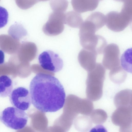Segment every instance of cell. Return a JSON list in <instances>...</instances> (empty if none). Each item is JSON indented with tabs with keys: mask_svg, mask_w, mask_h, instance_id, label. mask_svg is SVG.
<instances>
[{
	"mask_svg": "<svg viewBox=\"0 0 132 132\" xmlns=\"http://www.w3.org/2000/svg\"><path fill=\"white\" fill-rule=\"evenodd\" d=\"M29 92L32 104L42 112H56L64 104V87L57 78L50 74L37 73L30 82Z\"/></svg>",
	"mask_w": 132,
	"mask_h": 132,
	"instance_id": "obj_1",
	"label": "cell"
},
{
	"mask_svg": "<svg viewBox=\"0 0 132 132\" xmlns=\"http://www.w3.org/2000/svg\"><path fill=\"white\" fill-rule=\"evenodd\" d=\"M105 70L100 63H96L95 67L88 72L86 80V94L88 98L96 101L101 97Z\"/></svg>",
	"mask_w": 132,
	"mask_h": 132,
	"instance_id": "obj_2",
	"label": "cell"
},
{
	"mask_svg": "<svg viewBox=\"0 0 132 132\" xmlns=\"http://www.w3.org/2000/svg\"><path fill=\"white\" fill-rule=\"evenodd\" d=\"M123 2L120 12L111 11L105 16V24L109 29L113 31H121L131 22L132 0H126Z\"/></svg>",
	"mask_w": 132,
	"mask_h": 132,
	"instance_id": "obj_3",
	"label": "cell"
},
{
	"mask_svg": "<svg viewBox=\"0 0 132 132\" xmlns=\"http://www.w3.org/2000/svg\"><path fill=\"white\" fill-rule=\"evenodd\" d=\"M28 119V115L24 111L14 106L6 108L0 114L1 122L8 128L16 130L24 128Z\"/></svg>",
	"mask_w": 132,
	"mask_h": 132,
	"instance_id": "obj_4",
	"label": "cell"
},
{
	"mask_svg": "<svg viewBox=\"0 0 132 132\" xmlns=\"http://www.w3.org/2000/svg\"><path fill=\"white\" fill-rule=\"evenodd\" d=\"M117 108L112 115V122L119 127L120 132H131L132 106Z\"/></svg>",
	"mask_w": 132,
	"mask_h": 132,
	"instance_id": "obj_5",
	"label": "cell"
},
{
	"mask_svg": "<svg viewBox=\"0 0 132 132\" xmlns=\"http://www.w3.org/2000/svg\"><path fill=\"white\" fill-rule=\"evenodd\" d=\"M65 16L64 12L53 11L50 14L47 21L43 27L44 32L51 36L61 33L64 29Z\"/></svg>",
	"mask_w": 132,
	"mask_h": 132,
	"instance_id": "obj_6",
	"label": "cell"
},
{
	"mask_svg": "<svg viewBox=\"0 0 132 132\" xmlns=\"http://www.w3.org/2000/svg\"><path fill=\"white\" fill-rule=\"evenodd\" d=\"M38 60L40 65L47 71L56 72L62 68L63 62L59 55L51 50L43 52L39 56Z\"/></svg>",
	"mask_w": 132,
	"mask_h": 132,
	"instance_id": "obj_7",
	"label": "cell"
},
{
	"mask_svg": "<svg viewBox=\"0 0 132 132\" xmlns=\"http://www.w3.org/2000/svg\"><path fill=\"white\" fill-rule=\"evenodd\" d=\"M9 100L12 105L23 111L28 110L31 103L30 93L25 88L19 87L12 90L10 95Z\"/></svg>",
	"mask_w": 132,
	"mask_h": 132,
	"instance_id": "obj_8",
	"label": "cell"
},
{
	"mask_svg": "<svg viewBox=\"0 0 132 132\" xmlns=\"http://www.w3.org/2000/svg\"><path fill=\"white\" fill-rule=\"evenodd\" d=\"M103 53L102 64L105 68L110 70L120 65V50L116 44L112 43L106 46Z\"/></svg>",
	"mask_w": 132,
	"mask_h": 132,
	"instance_id": "obj_9",
	"label": "cell"
},
{
	"mask_svg": "<svg viewBox=\"0 0 132 132\" xmlns=\"http://www.w3.org/2000/svg\"><path fill=\"white\" fill-rule=\"evenodd\" d=\"M97 56L94 52L83 48L79 53L78 60L81 66L88 72L95 67Z\"/></svg>",
	"mask_w": 132,
	"mask_h": 132,
	"instance_id": "obj_10",
	"label": "cell"
},
{
	"mask_svg": "<svg viewBox=\"0 0 132 132\" xmlns=\"http://www.w3.org/2000/svg\"><path fill=\"white\" fill-rule=\"evenodd\" d=\"M99 1V0H71V3L75 11L82 13L95 10Z\"/></svg>",
	"mask_w": 132,
	"mask_h": 132,
	"instance_id": "obj_11",
	"label": "cell"
},
{
	"mask_svg": "<svg viewBox=\"0 0 132 132\" xmlns=\"http://www.w3.org/2000/svg\"><path fill=\"white\" fill-rule=\"evenodd\" d=\"M132 90L126 89L116 94L114 98V103L117 108L132 106Z\"/></svg>",
	"mask_w": 132,
	"mask_h": 132,
	"instance_id": "obj_12",
	"label": "cell"
},
{
	"mask_svg": "<svg viewBox=\"0 0 132 132\" xmlns=\"http://www.w3.org/2000/svg\"><path fill=\"white\" fill-rule=\"evenodd\" d=\"M13 85L12 80L9 76H0V97L4 98L9 96L13 90Z\"/></svg>",
	"mask_w": 132,
	"mask_h": 132,
	"instance_id": "obj_13",
	"label": "cell"
},
{
	"mask_svg": "<svg viewBox=\"0 0 132 132\" xmlns=\"http://www.w3.org/2000/svg\"><path fill=\"white\" fill-rule=\"evenodd\" d=\"M65 15V24L71 27L80 28L83 22L81 15L76 11L68 12Z\"/></svg>",
	"mask_w": 132,
	"mask_h": 132,
	"instance_id": "obj_14",
	"label": "cell"
},
{
	"mask_svg": "<svg viewBox=\"0 0 132 132\" xmlns=\"http://www.w3.org/2000/svg\"><path fill=\"white\" fill-rule=\"evenodd\" d=\"M109 76L112 82L116 84H120L125 81L127 77V74L119 65L110 70Z\"/></svg>",
	"mask_w": 132,
	"mask_h": 132,
	"instance_id": "obj_15",
	"label": "cell"
},
{
	"mask_svg": "<svg viewBox=\"0 0 132 132\" xmlns=\"http://www.w3.org/2000/svg\"><path fill=\"white\" fill-rule=\"evenodd\" d=\"M131 53V48L127 49L122 54L121 58L122 68L125 71L131 73L132 72Z\"/></svg>",
	"mask_w": 132,
	"mask_h": 132,
	"instance_id": "obj_16",
	"label": "cell"
},
{
	"mask_svg": "<svg viewBox=\"0 0 132 132\" xmlns=\"http://www.w3.org/2000/svg\"><path fill=\"white\" fill-rule=\"evenodd\" d=\"M90 115L92 121L94 123L97 125L104 123L108 117L106 112L104 110L100 109L93 110Z\"/></svg>",
	"mask_w": 132,
	"mask_h": 132,
	"instance_id": "obj_17",
	"label": "cell"
},
{
	"mask_svg": "<svg viewBox=\"0 0 132 132\" xmlns=\"http://www.w3.org/2000/svg\"><path fill=\"white\" fill-rule=\"evenodd\" d=\"M78 120V129L80 131L87 132L91 128L92 121L90 118L86 116H80Z\"/></svg>",
	"mask_w": 132,
	"mask_h": 132,
	"instance_id": "obj_18",
	"label": "cell"
},
{
	"mask_svg": "<svg viewBox=\"0 0 132 132\" xmlns=\"http://www.w3.org/2000/svg\"><path fill=\"white\" fill-rule=\"evenodd\" d=\"M50 4L53 11L64 12L68 5L67 0H51Z\"/></svg>",
	"mask_w": 132,
	"mask_h": 132,
	"instance_id": "obj_19",
	"label": "cell"
},
{
	"mask_svg": "<svg viewBox=\"0 0 132 132\" xmlns=\"http://www.w3.org/2000/svg\"><path fill=\"white\" fill-rule=\"evenodd\" d=\"M93 104L91 100L87 98L81 100L80 111L81 114L84 116H89L93 110Z\"/></svg>",
	"mask_w": 132,
	"mask_h": 132,
	"instance_id": "obj_20",
	"label": "cell"
},
{
	"mask_svg": "<svg viewBox=\"0 0 132 132\" xmlns=\"http://www.w3.org/2000/svg\"><path fill=\"white\" fill-rule=\"evenodd\" d=\"M9 18V14L7 10L4 7L0 6V28L7 24Z\"/></svg>",
	"mask_w": 132,
	"mask_h": 132,
	"instance_id": "obj_21",
	"label": "cell"
},
{
	"mask_svg": "<svg viewBox=\"0 0 132 132\" xmlns=\"http://www.w3.org/2000/svg\"><path fill=\"white\" fill-rule=\"evenodd\" d=\"M31 68L32 69L34 72H37V73H46L45 72H51L45 70L43 69L42 67L40 65H39L38 64H33L32 65Z\"/></svg>",
	"mask_w": 132,
	"mask_h": 132,
	"instance_id": "obj_22",
	"label": "cell"
},
{
	"mask_svg": "<svg viewBox=\"0 0 132 132\" xmlns=\"http://www.w3.org/2000/svg\"><path fill=\"white\" fill-rule=\"evenodd\" d=\"M5 54L4 52L0 50V65L3 64L4 62Z\"/></svg>",
	"mask_w": 132,
	"mask_h": 132,
	"instance_id": "obj_23",
	"label": "cell"
},
{
	"mask_svg": "<svg viewBox=\"0 0 132 132\" xmlns=\"http://www.w3.org/2000/svg\"><path fill=\"white\" fill-rule=\"evenodd\" d=\"M115 0V1H118V2H124L126 0Z\"/></svg>",
	"mask_w": 132,
	"mask_h": 132,
	"instance_id": "obj_24",
	"label": "cell"
},
{
	"mask_svg": "<svg viewBox=\"0 0 132 132\" xmlns=\"http://www.w3.org/2000/svg\"><path fill=\"white\" fill-rule=\"evenodd\" d=\"M49 0H38L39 2L40 1H48Z\"/></svg>",
	"mask_w": 132,
	"mask_h": 132,
	"instance_id": "obj_25",
	"label": "cell"
},
{
	"mask_svg": "<svg viewBox=\"0 0 132 132\" xmlns=\"http://www.w3.org/2000/svg\"><path fill=\"white\" fill-rule=\"evenodd\" d=\"M99 0V1H102V0Z\"/></svg>",
	"mask_w": 132,
	"mask_h": 132,
	"instance_id": "obj_26",
	"label": "cell"
},
{
	"mask_svg": "<svg viewBox=\"0 0 132 132\" xmlns=\"http://www.w3.org/2000/svg\"></svg>",
	"mask_w": 132,
	"mask_h": 132,
	"instance_id": "obj_27",
	"label": "cell"
}]
</instances>
